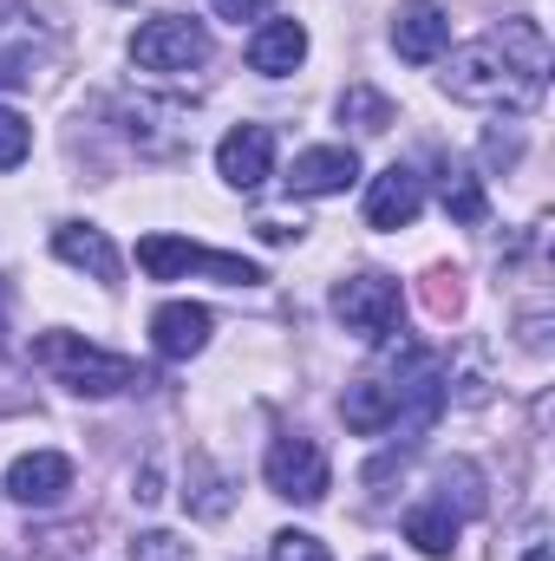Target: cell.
Here are the masks:
<instances>
[{"label":"cell","instance_id":"18","mask_svg":"<svg viewBox=\"0 0 555 561\" xmlns=\"http://www.w3.org/2000/svg\"><path fill=\"white\" fill-rule=\"evenodd\" d=\"M340 118L360 125V131H386L393 125V99H380L373 85H347L340 92Z\"/></svg>","mask_w":555,"mask_h":561},{"label":"cell","instance_id":"5","mask_svg":"<svg viewBox=\"0 0 555 561\" xmlns=\"http://www.w3.org/2000/svg\"><path fill=\"white\" fill-rule=\"evenodd\" d=\"M333 320L360 340H386L399 327V280L393 275H353L333 287Z\"/></svg>","mask_w":555,"mask_h":561},{"label":"cell","instance_id":"6","mask_svg":"<svg viewBox=\"0 0 555 561\" xmlns=\"http://www.w3.org/2000/svg\"><path fill=\"white\" fill-rule=\"evenodd\" d=\"M262 477L287 503H320L327 496V450L314 437H275L262 457Z\"/></svg>","mask_w":555,"mask_h":561},{"label":"cell","instance_id":"23","mask_svg":"<svg viewBox=\"0 0 555 561\" xmlns=\"http://www.w3.org/2000/svg\"><path fill=\"white\" fill-rule=\"evenodd\" d=\"M424 300H431V313H457V307H464V287H457V275H451V268H438V275H431V287H424Z\"/></svg>","mask_w":555,"mask_h":561},{"label":"cell","instance_id":"20","mask_svg":"<svg viewBox=\"0 0 555 561\" xmlns=\"http://www.w3.org/2000/svg\"><path fill=\"white\" fill-rule=\"evenodd\" d=\"M269 561H333V556H327L320 536H307V529H281L275 542H269Z\"/></svg>","mask_w":555,"mask_h":561},{"label":"cell","instance_id":"8","mask_svg":"<svg viewBox=\"0 0 555 561\" xmlns=\"http://www.w3.org/2000/svg\"><path fill=\"white\" fill-rule=\"evenodd\" d=\"M66 490H72V457H59V450H26L7 463V496L26 510H53Z\"/></svg>","mask_w":555,"mask_h":561},{"label":"cell","instance_id":"19","mask_svg":"<svg viewBox=\"0 0 555 561\" xmlns=\"http://www.w3.org/2000/svg\"><path fill=\"white\" fill-rule=\"evenodd\" d=\"M26 150H33V125H26L13 105H0V170H20Z\"/></svg>","mask_w":555,"mask_h":561},{"label":"cell","instance_id":"17","mask_svg":"<svg viewBox=\"0 0 555 561\" xmlns=\"http://www.w3.org/2000/svg\"><path fill=\"white\" fill-rule=\"evenodd\" d=\"M438 196H444V216H451V222H464V229L484 222V183H477L471 170H444V176H438Z\"/></svg>","mask_w":555,"mask_h":561},{"label":"cell","instance_id":"1","mask_svg":"<svg viewBox=\"0 0 555 561\" xmlns=\"http://www.w3.org/2000/svg\"><path fill=\"white\" fill-rule=\"evenodd\" d=\"M543 85H550V39H543L536 20H503L497 33L457 46L451 66H444V92L464 99V105L523 112V105L543 99Z\"/></svg>","mask_w":555,"mask_h":561},{"label":"cell","instance_id":"22","mask_svg":"<svg viewBox=\"0 0 555 561\" xmlns=\"http://www.w3.org/2000/svg\"><path fill=\"white\" fill-rule=\"evenodd\" d=\"M132 561H190V542H177L170 529H144L132 542Z\"/></svg>","mask_w":555,"mask_h":561},{"label":"cell","instance_id":"10","mask_svg":"<svg viewBox=\"0 0 555 561\" xmlns=\"http://www.w3.org/2000/svg\"><path fill=\"white\" fill-rule=\"evenodd\" d=\"M444 46H451V13H444L438 0H406V7L393 13V53H399V59L431 66Z\"/></svg>","mask_w":555,"mask_h":561},{"label":"cell","instance_id":"11","mask_svg":"<svg viewBox=\"0 0 555 561\" xmlns=\"http://www.w3.org/2000/svg\"><path fill=\"white\" fill-rule=\"evenodd\" d=\"M209 327H216V313L196 307V300H163L150 313V340H157L163 359H196L209 346Z\"/></svg>","mask_w":555,"mask_h":561},{"label":"cell","instance_id":"14","mask_svg":"<svg viewBox=\"0 0 555 561\" xmlns=\"http://www.w3.org/2000/svg\"><path fill=\"white\" fill-rule=\"evenodd\" d=\"M340 419H347V431H360V437L393 431L399 424V379H353L347 399H340Z\"/></svg>","mask_w":555,"mask_h":561},{"label":"cell","instance_id":"4","mask_svg":"<svg viewBox=\"0 0 555 561\" xmlns=\"http://www.w3.org/2000/svg\"><path fill=\"white\" fill-rule=\"evenodd\" d=\"M132 59H138L144 72H163V79L190 72V66L209 59V33L190 13H157V20H144L138 33H132Z\"/></svg>","mask_w":555,"mask_h":561},{"label":"cell","instance_id":"26","mask_svg":"<svg viewBox=\"0 0 555 561\" xmlns=\"http://www.w3.org/2000/svg\"><path fill=\"white\" fill-rule=\"evenodd\" d=\"M256 229H262V242H294V236H301V229H287V222H256Z\"/></svg>","mask_w":555,"mask_h":561},{"label":"cell","instance_id":"16","mask_svg":"<svg viewBox=\"0 0 555 561\" xmlns=\"http://www.w3.org/2000/svg\"><path fill=\"white\" fill-rule=\"evenodd\" d=\"M406 542L431 561L457 549V510H451V496H444V503H418L412 516H406Z\"/></svg>","mask_w":555,"mask_h":561},{"label":"cell","instance_id":"7","mask_svg":"<svg viewBox=\"0 0 555 561\" xmlns=\"http://www.w3.org/2000/svg\"><path fill=\"white\" fill-rule=\"evenodd\" d=\"M216 170H223V183L229 190H262L269 176H275V131L269 125H236L229 138L216 144Z\"/></svg>","mask_w":555,"mask_h":561},{"label":"cell","instance_id":"3","mask_svg":"<svg viewBox=\"0 0 555 561\" xmlns=\"http://www.w3.org/2000/svg\"><path fill=\"white\" fill-rule=\"evenodd\" d=\"M138 268L150 280L216 275V280H229V287H256V280H262V268H256V262H242V255H216V249L183 242V236H144V242H138Z\"/></svg>","mask_w":555,"mask_h":561},{"label":"cell","instance_id":"25","mask_svg":"<svg viewBox=\"0 0 555 561\" xmlns=\"http://www.w3.org/2000/svg\"><path fill=\"white\" fill-rule=\"evenodd\" d=\"M33 72H26V59L20 53H0V92H13V85H26Z\"/></svg>","mask_w":555,"mask_h":561},{"label":"cell","instance_id":"24","mask_svg":"<svg viewBox=\"0 0 555 561\" xmlns=\"http://www.w3.org/2000/svg\"><path fill=\"white\" fill-rule=\"evenodd\" d=\"M269 7H275V0H216V13H223V20H236V26H242V20H262Z\"/></svg>","mask_w":555,"mask_h":561},{"label":"cell","instance_id":"12","mask_svg":"<svg viewBox=\"0 0 555 561\" xmlns=\"http://www.w3.org/2000/svg\"><path fill=\"white\" fill-rule=\"evenodd\" d=\"M53 255H59L66 268H86V275L105 280V287H118V275H125V262H118L112 236H105V229H92V222H59V229H53Z\"/></svg>","mask_w":555,"mask_h":561},{"label":"cell","instance_id":"9","mask_svg":"<svg viewBox=\"0 0 555 561\" xmlns=\"http://www.w3.org/2000/svg\"><path fill=\"white\" fill-rule=\"evenodd\" d=\"M418 209H424V176L406 163H386L366 190V222L373 229H412Z\"/></svg>","mask_w":555,"mask_h":561},{"label":"cell","instance_id":"2","mask_svg":"<svg viewBox=\"0 0 555 561\" xmlns=\"http://www.w3.org/2000/svg\"><path fill=\"white\" fill-rule=\"evenodd\" d=\"M33 359H39L66 392H79V399H118L125 386H138V366H132L125 353H105V346H92V340H79V333H39V340H33Z\"/></svg>","mask_w":555,"mask_h":561},{"label":"cell","instance_id":"15","mask_svg":"<svg viewBox=\"0 0 555 561\" xmlns=\"http://www.w3.org/2000/svg\"><path fill=\"white\" fill-rule=\"evenodd\" d=\"M301 59H307V26H301V20H262V26H256L249 66H256L262 79H287Z\"/></svg>","mask_w":555,"mask_h":561},{"label":"cell","instance_id":"13","mask_svg":"<svg viewBox=\"0 0 555 561\" xmlns=\"http://www.w3.org/2000/svg\"><path fill=\"white\" fill-rule=\"evenodd\" d=\"M353 176H360V157H353L347 144H320V150H301V157H294L287 190H294V196H340Z\"/></svg>","mask_w":555,"mask_h":561},{"label":"cell","instance_id":"28","mask_svg":"<svg viewBox=\"0 0 555 561\" xmlns=\"http://www.w3.org/2000/svg\"><path fill=\"white\" fill-rule=\"evenodd\" d=\"M0 7H7V0H0Z\"/></svg>","mask_w":555,"mask_h":561},{"label":"cell","instance_id":"27","mask_svg":"<svg viewBox=\"0 0 555 561\" xmlns=\"http://www.w3.org/2000/svg\"><path fill=\"white\" fill-rule=\"evenodd\" d=\"M523 561H555V556H550V542H536V549H530Z\"/></svg>","mask_w":555,"mask_h":561},{"label":"cell","instance_id":"21","mask_svg":"<svg viewBox=\"0 0 555 561\" xmlns=\"http://www.w3.org/2000/svg\"><path fill=\"white\" fill-rule=\"evenodd\" d=\"M196 477H203V490H183V503H190L196 516H223V510H229V490H223V470H209V463H196Z\"/></svg>","mask_w":555,"mask_h":561}]
</instances>
